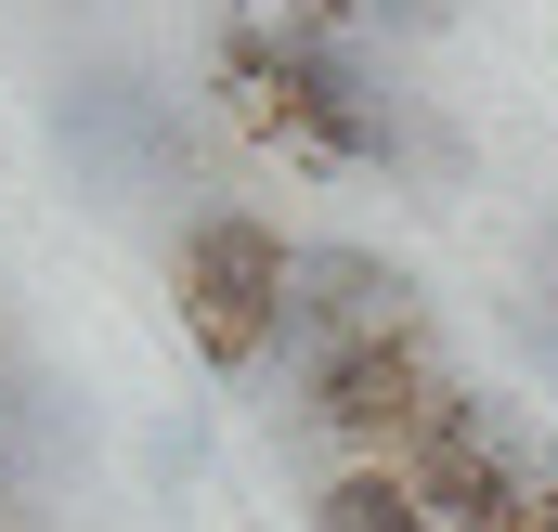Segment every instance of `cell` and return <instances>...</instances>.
<instances>
[{
    "label": "cell",
    "mask_w": 558,
    "mask_h": 532,
    "mask_svg": "<svg viewBox=\"0 0 558 532\" xmlns=\"http://www.w3.org/2000/svg\"><path fill=\"white\" fill-rule=\"evenodd\" d=\"M221 78H234L247 118H286L312 156H338V169H390V156H416L403 92H377V65L351 52V26H312V13L234 26V39H221Z\"/></svg>",
    "instance_id": "cell-1"
},
{
    "label": "cell",
    "mask_w": 558,
    "mask_h": 532,
    "mask_svg": "<svg viewBox=\"0 0 558 532\" xmlns=\"http://www.w3.org/2000/svg\"><path fill=\"white\" fill-rule=\"evenodd\" d=\"M286 247L260 208H195L182 247H169V299H182V338L221 364V377H274L286 338Z\"/></svg>",
    "instance_id": "cell-2"
},
{
    "label": "cell",
    "mask_w": 558,
    "mask_h": 532,
    "mask_svg": "<svg viewBox=\"0 0 558 532\" xmlns=\"http://www.w3.org/2000/svg\"><path fill=\"white\" fill-rule=\"evenodd\" d=\"M286 390H299V428H312V442H338V468H377V455L416 442V415L454 390V377L428 364V338L403 325V338H338V351L299 364Z\"/></svg>",
    "instance_id": "cell-3"
},
{
    "label": "cell",
    "mask_w": 558,
    "mask_h": 532,
    "mask_svg": "<svg viewBox=\"0 0 558 532\" xmlns=\"http://www.w3.org/2000/svg\"><path fill=\"white\" fill-rule=\"evenodd\" d=\"M416 325V273L377 261V247H299L286 261V338H274V377L325 364L338 338H403Z\"/></svg>",
    "instance_id": "cell-4"
},
{
    "label": "cell",
    "mask_w": 558,
    "mask_h": 532,
    "mask_svg": "<svg viewBox=\"0 0 558 532\" xmlns=\"http://www.w3.org/2000/svg\"><path fill=\"white\" fill-rule=\"evenodd\" d=\"M65 156H92V169H118V182H143L156 156H169V105L143 92V78H65Z\"/></svg>",
    "instance_id": "cell-5"
},
{
    "label": "cell",
    "mask_w": 558,
    "mask_h": 532,
    "mask_svg": "<svg viewBox=\"0 0 558 532\" xmlns=\"http://www.w3.org/2000/svg\"><path fill=\"white\" fill-rule=\"evenodd\" d=\"M312 532H441L428 520V494L377 455V468H325L312 481Z\"/></svg>",
    "instance_id": "cell-6"
},
{
    "label": "cell",
    "mask_w": 558,
    "mask_h": 532,
    "mask_svg": "<svg viewBox=\"0 0 558 532\" xmlns=\"http://www.w3.org/2000/svg\"><path fill=\"white\" fill-rule=\"evenodd\" d=\"M364 13H377V26H403V39H416V26H441V0H364Z\"/></svg>",
    "instance_id": "cell-7"
},
{
    "label": "cell",
    "mask_w": 558,
    "mask_h": 532,
    "mask_svg": "<svg viewBox=\"0 0 558 532\" xmlns=\"http://www.w3.org/2000/svg\"><path fill=\"white\" fill-rule=\"evenodd\" d=\"M520 338H533V364H558V312H520Z\"/></svg>",
    "instance_id": "cell-8"
},
{
    "label": "cell",
    "mask_w": 558,
    "mask_h": 532,
    "mask_svg": "<svg viewBox=\"0 0 558 532\" xmlns=\"http://www.w3.org/2000/svg\"><path fill=\"white\" fill-rule=\"evenodd\" d=\"M299 13H312V26H351V13H364V0H299Z\"/></svg>",
    "instance_id": "cell-9"
},
{
    "label": "cell",
    "mask_w": 558,
    "mask_h": 532,
    "mask_svg": "<svg viewBox=\"0 0 558 532\" xmlns=\"http://www.w3.org/2000/svg\"><path fill=\"white\" fill-rule=\"evenodd\" d=\"M546 273H558V234H546Z\"/></svg>",
    "instance_id": "cell-10"
}]
</instances>
